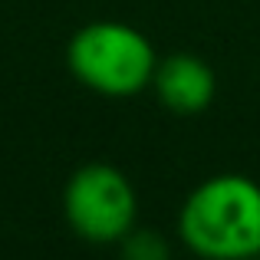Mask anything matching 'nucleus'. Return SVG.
<instances>
[{
	"instance_id": "4",
	"label": "nucleus",
	"mask_w": 260,
	"mask_h": 260,
	"mask_svg": "<svg viewBox=\"0 0 260 260\" xmlns=\"http://www.w3.org/2000/svg\"><path fill=\"white\" fill-rule=\"evenodd\" d=\"M152 83H155L158 99L172 112H184V115L208 109L211 99H214V89H217L211 66L204 59L191 56V53H175V56L161 59L155 66Z\"/></svg>"
},
{
	"instance_id": "7",
	"label": "nucleus",
	"mask_w": 260,
	"mask_h": 260,
	"mask_svg": "<svg viewBox=\"0 0 260 260\" xmlns=\"http://www.w3.org/2000/svg\"><path fill=\"white\" fill-rule=\"evenodd\" d=\"M250 260H254V257H250Z\"/></svg>"
},
{
	"instance_id": "1",
	"label": "nucleus",
	"mask_w": 260,
	"mask_h": 260,
	"mask_svg": "<svg viewBox=\"0 0 260 260\" xmlns=\"http://www.w3.org/2000/svg\"><path fill=\"white\" fill-rule=\"evenodd\" d=\"M181 241L204 260H250L260 254V184L217 175L198 184L178 214Z\"/></svg>"
},
{
	"instance_id": "5",
	"label": "nucleus",
	"mask_w": 260,
	"mask_h": 260,
	"mask_svg": "<svg viewBox=\"0 0 260 260\" xmlns=\"http://www.w3.org/2000/svg\"><path fill=\"white\" fill-rule=\"evenodd\" d=\"M168 257H172L168 241L155 231L132 228L122 237V260H168Z\"/></svg>"
},
{
	"instance_id": "2",
	"label": "nucleus",
	"mask_w": 260,
	"mask_h": 260,
	"mask_svg": "<svg viewBox=\"0 0 260 260\" xmlns=\"http://www.w3.org/2000/svg\"><path fill=\"white\" fill-rule=\"evenodd\" d=\"M73 76L92 92L132 95L155 76V50L135 26L115 20H95L70 40L66 50Z\"/></svg>"
},
{
	"instance_id": "3",
	"label": "nucleus",
	"mask_w": 260,
	"mask_h": 260,
	"mask_svg": "<svg viewBox=\"0 0 260 260\" xmlns=\"http://www.w3.org/2000/svg\"><path fill=\"white\" fill-rule=\"evenodd\" d=\"M66 221L83 241L112 244L135 228V188L112 165H83L66 184Z\"/></svg>"
},
{
	"instance_id": "6",
	"label": "nucleus",
	"mask_w": 260,
	"mask_h": 260,
	"mask_svg": "<svg viewBox=\"0 0 260 260\" xmlns=\"http://www.w3.org/2000/svg\"><path fill=\"white\" fill-rule=\"evenodd\" d=\"M257 260H260V254H257Z\"/></svg>"
}]
</instances>
